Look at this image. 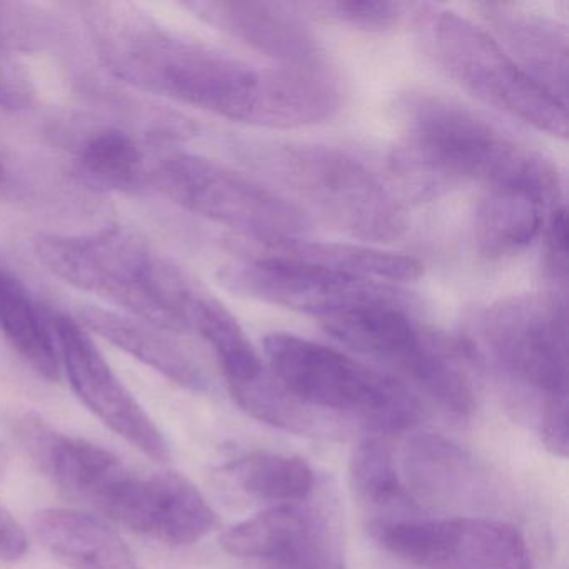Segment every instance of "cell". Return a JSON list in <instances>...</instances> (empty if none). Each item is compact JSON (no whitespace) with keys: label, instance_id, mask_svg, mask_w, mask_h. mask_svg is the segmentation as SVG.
<instances>
[{"label":"cell","instance_id":"cell-10","mask_svg":"<svg viewBox=\"0 0 569 569\" xmlns=\"http://www.w3.org/2000/svg\"><path fill=\"white\" fill-rule=\"evenodd\" d=\"M221 281L238 295L312 316L321 322L398 291L266 248L261 254L229 262L222 268Z\"/></svg>","mask_w":569,"mask_h":569},{"label":"cell","instance_id":"cell-20","mask_svg":"<svg viewBox=\"0 0 569 569\" xmlns=\"http://www.w3.org/2000/svg\"><path fill=\"white\" fill-rule=\"evenodd\" d=\"M191 329L198 331L214 351L232 398L269 375L238 319L218 299L199 292L192 305Z\"/></svg>","mask_w":569,"mask_h":569},{"label":"cell","instance_id":"cell-4","mask_svg":"<svg viewBox=\"0 0 569 569\" xmlns=\"http://www.w3.org/2000/svg\"><path fill=\"white\" fill-rule=\"evenodd\" d=\"M238 152L248 168L309 206L352 238L391 242L408 229L395 192L355 156L305 142L246 141Z\"/></svg>","mask_w":569,"mask_h":569},{"label":"cell","instance_id":"cell-2","mask_svg":"<svg viewBox=\"0 0 569 569\" xmlns=\"http://www.w3.org/2000/svg\"><path fill=\"white\" fill-rule=\"evenodd\" d=\"M395 112L401 141L391 164L408 181L425 189L475 181L485 189H535L562 201L561 174L549 159L462 102L411 89L396 99Z\"/></svg>","mask_w":569,"mask_h":569},{"label":"cell","instance_id":"cell-33","mask_svg":"<svg viewBox=\"0 0 569 569\" xmlns=\"http://www.w3.org/2000/svg\"><path fill=\"white\" fill-rule=\"evenodd\" d=\"M2 176H4V168H2V166H0V179H2Z\"/></svg>","mask_w":569,"mask_h":569},{"label":"cell","instance_id":"cell-13","mask_svg":"<svg viewBox=\"0 0 569 569\" xmlns=\"http://www.w3.org/2000/svg\"><path fill=\"white\" fill-rule=\"evenodd\" d=\"M189 9L278 68L332 76L328 56L295 4L192 2Z\"/></svg>","mask_w":569,"mask_h":569},{"label":"cell","instance_id":"cell-6","mask_svg":"<svg viewBox=\"0 0 569 569\" xmlns=\"http://www.w3.org/2000/svg\"><path fill=\"white\" fill-rule=\"evenodd\" d=\"M268 368L302 405L329 418L355 419L378 432H398L421 415L408 386L345 352L289 332L264 338ZM328 416V415H325Z\"/></svg>","mask_w":569,"mask_h":569},{"label":"cell","instance_id":"cell-30","mask_svg":"<svg viewBox=\"0 0 569 569\" xmlns=\"http://www.w3.org/2000/svg\"><path fill=\"white\" fill-rule=\"evenodd\" d=\"M29 539L14 516L0 505V562H18L28 552Z\"/></svg>","mask_w":569,"mask_h":569},{"label":"cell","instance_id":"cell-9","mask_svg":"<svg viewBox=\"0 0 569 569\" xmlns=\"http://www.w3.org/2000/svg\"><path fill=\"white\" fill-rule=\"evenodd\" d=\"M158 182L182 208L262 246L299 241L311 232L305 209L281 192L199 156L166 159Z\"/></svg>","mask_w":569,"mask_h":569},{"label":"cell","instance_id":"cell-31","mask_svg":"<svg viewBox=\"0 0 569 569\" xmlns=\"http://www.w3.org/2000/svg\"><path fill=\"white\" fill-rule=\"evenodd\" d=\"M302 569H342L341 561L339 558L328 559V561L316 562V565L308 566V568Z\"/></svg>","mask_w":569,"mask_h":569},{"label":"cell","instance_id":"cell-26","mask_svg":"<svg viewBox=\"0 0 569 569\" xmlns=\"http://www.w3.org/2000/svg\"><path fill=\"white\" fill-rule=\"evenodd\" d=\"M76 169L88 184L124 191L141 182L144 158L131 136L104 131L82 144Z\"/></svg>","mask_w":569,"mask_h":569},{"label":"cell","instance_id":"cell-28","mask_svg":"<svg viewBox=\"0 0 569 569\" xmlns=\"http://www.w3.org/2000/svg\"><path fill=\"white\" fill-rule=\"evenodd\" d=\"M546 272L555 286L552 296L566 299L568 284V222H566L565 204L549 214L545 226Z\"/></svg>","mask_w":569,"mask_h":569},{"label":"cell","instance_id":"cell-14","mask_svg":"<svg viewBox=\"0 0 569 569\" xmlns=\"http://www.w3.org/2000/svg\"><path fill=\"white\" fill-rule=\"evenodd\" d=\"M221 545L236 558L264 559L276 569L298 568L335 549L326 522L302 502L276 505L232 526Z\"/></svg>","mask_w":569,"mask_h":569},{"label":"cell","instance_id":"cell-21","mask_svg":"<svg viewBox=\"0 0 569 569\" xmlns=\"http://www.w3.org/2000/svg\"><path fill=\"white\" fill-rule=\"evenodd\" d=\"M264 248L302 259V261L326 266V268L345 272L352 278L381 282V284L412 282L421 278L422 274V264L418 259L398 254V252L382 251L372 246L299 239V241L264 246Z\"/></svg>","mask_w":569,"mask_h":569},{"label":"cell","instance_id":"cell-32","mask_svg":"<svg viewBox=\"0 0 569 569\" xmlns=\"http://www.w3.org/2000/svg\"><path fill=\"white\" fill-rule=\"evenodd\" d=\"M6 276H8V272H4L2 269H0V282H2V279H4Z\"/></svg>","mask_w":569,"mask_h":569},{"label":"cell","instance_id":"cell-24","mask_svg":"<svg viewBox=\"0 0 569 569\" xmlns=\"http://www.w3.org/2000/svg\"><path fill=\"white\" fill-rule=\"evenodd\" d=\"M405 475L402 481L412 499L418 495L435 502L448 501L468 486L472 465L468 455L448 439L419 436L406 451Z\"/></svg>","mask_w":569,"mask_h":569},{"label":"cell","instance_id":"cell-1","mask_svg":"<svg viewBox=\"0 0 569 569\" xmlns=\"http://www.w3.org/2000/svg\"><path fill=\"white\" fill-rule=\"evenodd\" d=\"M102 44L122 81L242 124L305 128L341 106L331 76L249 64L154 26L122 22Z\"/></svg>","mask_w":569,"mask_h":569},{"label":"cell","instance_id":"cell-7","mask_svg":"<svg viewBox=\"0 0 569 569\" xmlns=\"http://www.w3.org/2000/svg\"><path fill=\"white\" fill-rule=\"evenodd\" d=\"M322 328L352 351L405 376L451 415L475 411V389L465 369L472 359L468 346L426 328L401 292L349 309Z\"/></svg>","mask_w":569,"mask_h":569},{"label":"cell","instance_id":"cell-23","mask_svg":"<svg viewBox=\"0 0 569 569\" xmlns=\"http://www.w3.org/2000/svg\"><path fill=\"white\" fill-rule=\"evenodd\" d=\"M226 469L241 491L259 501L295 505L305 502L315 491V472L299 456L254 451Z\"/></svg>","mask_w":569,"mask_h":569},{"label":"cell","instance_id":"cell-17","mask_svg":"<svg viewBox=\"0 0 569 569\" xmlns=\"http://www.w3.org/2000/svg\"><path fill=\"white\" fill-rule=\"evenodd\" d=\"M38 541L71 569H141L131 548L102 518L72 509L36 515Z\"/></svg>","mask_w":569,"mask_h":569},{"label":"cell","instance_id":"cell-5","mask_svg":"<svg viewBox=\"0 0 569 569\" xmlns=\"http://www.w3.org/2000/svg\"><path fill=\"white\" fill-rule=\"evenodd\" d=\"M36 249L46 268L68 284L154 328L191 329V309L199 292L134 232L111 228L88 236H42Z\"/></svg>","mask_w":569,"mask_h":569},{"label":"cell","instance_id":"cell-12","mask_svg":"<svg viewBox=\"0 0 569 569\" xmlns=\"http://www.w3.org/2000/svg\"><path fill=\"white\" fill-rule=\"evenodd\" d=\"M54 331L61 366L82 405L149 458L168 461V439L112 371L91 336L66 316L56 319Z\"/></svg>","mask_w":569,"mask_h":569},{"label":"cell","instance_id":"cell-18","mask_svg":"<svg viewBox=\"0 0 569 569\" xmlns=\"http://www.w3.org/2000/svg\"><path fill=\"white\" fill-rule=\"evenodd\" d=\"M84 325L128 355L151 366L176 385L191 391H204L208 379L198 362L171 339L128 316L106 309L89 308L82 312Z\"/></svg>","mask_w":569,"mask_h":569},{"label":"cell","instance_id":"cell-29","mask_svg":"<svg viewBox=\"0 0 569 569\" xmlns=\"http://www.w3.org/2000/svg\"><path fill=\"white\" fill-rule=\"evenodd\" d=\"M31 96L29 76L0 46V108H24Z\"/></svg>","mask_w":569,"mask_h":569},{"label":"cell","instance_id":"cell-22","mask_svg":"<svg viewBox=\"0 0 569 569\" xmlns=\"http://www.w3.org/2000/svg\"><path fill=\"white\" fill-rule=\"evenodd\" d=\"M0 329L12 348L41 378L61 379V358L44 318L11 276L0 282Z\"/></svg>","mask_w":569,"mask_h":569},{"label":"cell","instance_id":"cell-27","mask_svg":"<svg viewBox=\"0 0 569 569\" xmlns=\"http://www.w3.org/2000/svg\"><path fill=\"white\" fill-rule=\"evenodd\" d=\"M295 6L319 21L365 32L391 31L415 8L402 2H299Z\"/></svg>","mask_w":569,"mask_h":569},{"label":"cell","instance_id":"cell-25","mask_svg":"<svg viewBox=\"0 0 569 569\" xmlns=\"http://www.w3.org/2000/svg\"><path fill=\"white\" fill-rule=\"evenodd\" d=\"M349 486L356 501L371 515H392L416 508L406 489L391 446L369 438L356 446L349 461Z\"/></svg>","mask_w":569,"mask_h":569},{"label":"cell","instance_id":"cell-11","mask_svg":"<svg viewBox=\"0 0 569 569\" xmlns=\"http://www.w3.org/2000/svg\"><path fill=\"white\" fill-rule=\"evenodd\" d=\"M375 535L386 551L421 569H535L522 532L496 519H405Z\"/></svg>","mask_w":569,"mask_h":569},{"label":"cell","instance_id":"cell-15","mask_svg":"<svg viewBox=\"0 0 569 569\" xmlns=\"http://www.w3.org/2000/svg\"><path fill=\"white\" fill-rule=\"evenodd\" d=\"M489 34L515 59L516 64L542 89L568 106V36L565 28L545 16L518 6H476Z\"/></svg>","mask_w":569,"mask_h":569},{"label":"cell","instance_id":"cell-3","mask_svg":"<svg viewBox=\"0 0 569 569\" xmlns=\"http://www.w3.org/2000/svg\"><path fill=\"white\" fill-rule=\"evenodd\" d=\"M472 358H488L536 406V431L548 451L568 456L566 299L512 296L478 312L462 339Z\"/></svg>","mask_w":569,"mask_h":569},{"label":"cell","instance_id":"cell-19","mask_svg":"<svg viewBox=\"0 0 569 569\" xmlns=\"http://www.w3.org/2000/svg\"><path fill=\"white\" fill-rule=\"evenodd\" d=\"M218 526V515L198 486L181 472H151L142 535L171 546L201 541Z\"/></svg>","mask_w":569,"mask_h":569},{"label":"cell","instance_id":"cell-8","mask_svg":"<svg viewBox=\"0 0 569 569\" xmlns=\"http://www.w3.org/2000/svg\"><path fill=\"white\" fill-rule=\"evenodd\" d=\"M421 9L429 54L448 78L522 124L556 138L568 136V106L532 81L488 31L458 12Z\"/></svg>","mask_w":569,"mask_h":569},{"label":"cell","instance_id":"cell-16","mask_svg":"<svg viewBox=\"0 0 569 569\" xmlns=\"http://www.w3.org/2000/svg\"><path fill=\"white\" fill-rule=\"evenodd\" d=\"M561 201L535 189H485L475 216V242L486 261H505L521 254L545 231L548 212Z\"/></svg>","mask_w":569,"mask_h":569}]
</instances>
